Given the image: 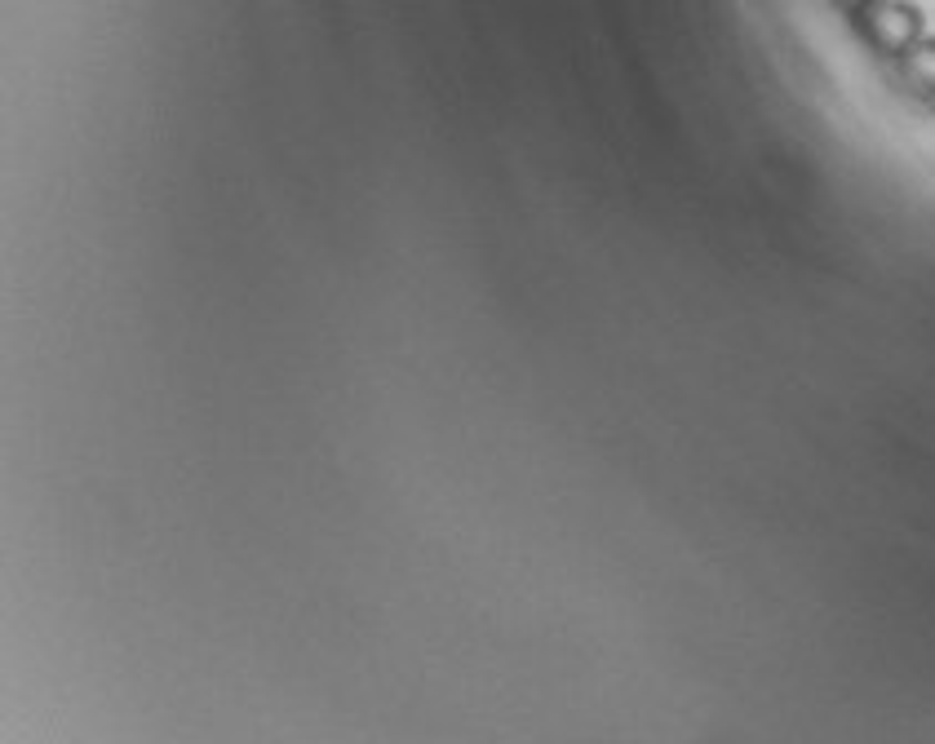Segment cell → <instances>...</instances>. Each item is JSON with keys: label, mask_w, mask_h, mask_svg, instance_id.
I'll return each instance as SVG.
<instances>
[{"label": "cell", "mask_w": 935, "mask_h": 744, "mask_svg": "<svg viewBox=\"0 0 935 744\" xmlns=\"http://www.w3.org/2000/svg\"><path fill=\"white\" fill-rule=\"evenodd\" d=\"M847 5H860V9H869V5H873V0H847Z\"/></svg>", "instance_id": "3957f363"}, {"label": "cell", "mask_w": 935, "mask_h": 744, "mask_svg": "<svg viewBox=\"0 0 935 744\" xmlns=\"http://www.w3.org/2000/svg\"><path fill=\"white\" fill-rule=\"evenodd\" d=\"M865 31L882 54H904L913 40H922V18L904 0H873L865 9Z\"/></svg>", "instance_id": "6da1fadb"}, {"label": "cell", "mask_w": 935, "mask_h": 744, "mask_svg": "<svg viewBox=\"0 0 935 744\" xmlns=\"http://www.w3.org/2000/svg\"><path fill=\"white\" fill-rule=\"evenodd\" d=\"M900 71L913 89H935V40H913L900 54Z\"/></svg>", "instance_id": "7a4b0ae2"}]
</instances>
